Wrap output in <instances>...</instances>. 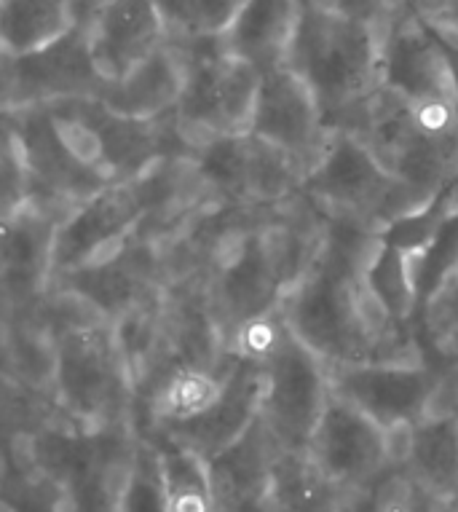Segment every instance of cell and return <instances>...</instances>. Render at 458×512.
<instances>
[{"label":"cell","mask_w":458,"mask_h":512,"mask_svg":"<svg viewBox=\"0 0 458 512\" xmlns=\"http://www.w3.org/2000/svg\"><path fill=\"white\" fill-rule=\"evenodd\" d=\"M156 6L167 46L188 49L196 43L220 41L242 9V0H164Z\"/></svg>","instance_id":"26"},{"label":"cell","mask_w":458,"mask_h":512,"mask_svg":"<svg viewBox=\"0 0 458 512\" xmlns=\"http://www.w3.org/2000/svg\"><path fill=\"white\" fill-rule=\"evenodd\" d=\"M250 135L287 153L306 175L317 167L330 143L309 86L287 68L260 76Z\"/></svg>","instance_id":"17"},{"label":"cell","mask_w":458,"mask_h":512,"mask_svg":"<svg viewBox=\"0 0 458 512\" xmlns=\"http://www.w3.org/2000/svg\"><path fill=\"white\" fill-rule=\"evenodd\" d=\"M260 397H263V365L252 357L234 354V365L228 370L223 389L204 411L140 437H159L191 451L201 462H209L252 427V421L260 413Z\"/></svg>","instance_id":"18"},{"label":"cell","mask_w":458,"mask_h":512,"mask_svg":"<svg viewBox=\"0 0 458 512\" xmlns=\"http://www.w3.org/2000/svg\"><path fill=\"white\" fill-rule=\"evenodd\" d=\"M54 416L49 397L17 378L0 373V451L11 456L19 440Z\"/></svg>","instance_id":"29"},{"label":"cell","mask_w":458,"mask_h":512,"mask_svg":"<svg viewBox=\"0 0 458 512\" xmlns=\"http://www.w3.org/2000/svg\"><path fill=\"white\" fill-rule=\"evenodd\" d=\"M295 25L298 0H242V9L220 38V49L266 76L284 68Z\"/></svg>","instance_id":"22"},{"label":"cell","mask_w":458,"mask_h":512,"mask_svg":"<svg viewBox=\"0 0 458 512\" xmlns=\"http://www.w3.org/2000/svg\"><path fill=\"white\" fill-rule=\"evenodd\" d=\"M325 234V215L303 194L282 207L250 212L217 244L201 282L225 349L279 311L284 295L309 269Z\"/></svg>","instance_id":"2"},{"label":"cell","mask_w":458,"mask_h":512,"mask_svg":"<svg viewBox=\"0 0 458 512\" xmlns=\"http://www.w3.org/2000/svg\"><path fill=\"white\" fill-rule=\"evenodd\" d=\"M384 30L346 14L338 0L298 3V25L284 68L309 86L330 135L349 132L381 89Z\"/></svg>","instance_id":"4"},{"label":"cell","mask_w":458,"mask_h":512,"mask_svg":"<svg viewBox=\"0 0 458 512\" xmlns=\"http://www.w3.org/2000/svg\"><path fill=\"white\" fill-rule=\"evenodd\" d=\"M453 277H456V279H458V269H456V274H453Z\"/></svg>","instance_id":"38"},{"label":"cell","mask_w":458,"mask_h":512,"mask_svg":"<svg viewBox=\"0 0 458 512\" xmlns=\"http://www.w3.org/2000/svg\"><path fill=\"white\" fill-rule=\"evenodd\" d=\"M86 35L102 84L129 76L167 43L159 6L148 0H92Z\"/></svg>","instance_id":"19"},{"label":"cell","mask_w":458,"mask_h":512,"mask_svg":"<svg viewBox=\"0 0 458 512\" xmlns=\"http://www.w3.org/2000/svg\"><path fill=\"white\" fill-rule=\"evenodd\" d=\"M183 94V59L172 46H161L116 84H105L97 100L134 121H153L175 113Z\"/></svg>","instance_id":"23"},{"label":"cell","mask_w":458,"mask_h":512,"mask_svg":"<svg viewBox=\"0 0 458 512\" xmlns=\"http://www.w3.org/2000/svg\"><path fill=\"white\" fill-rule=\"evenodd\" d=\"M6 467H9V456L0 451V480H3V472H6Z\"/></svg>","instance_id":"37"},{"label":"cell","mask_w":458,"mask_h":512,"mask_svg":"<svg viewBox=\"0 0 458 512\" xmlns=\"http://www.w3.org/2000/svg\"><path fill=\"white\" fill-rule=\"evenodd\" d=\"M175 51L183 59V94L175 108V121L185 140L196 148L215 137L250 132L260 86L258 73L228 57L220 41Z\"/></svg>","instance_id":"10"},{"label":"cell","mask_w":458,"mask_h":512,"mask_svg":"<svg viewBox=\"0 0 458 512\" xmlns=\"http://www.w3.org/2000/svg\"><path fill=\"white\" fill-rule=\"evenodd\" d=\"M41 317L51 330L49 395L54 416L78 429L134 424V389L108 319L49 293Z\"/></svg>","instance_id":"3"},{"label":"cell","mask_w":458,"mask_h":512,"mask_svg":"<svg viewBox=\"0 0 458 512\" xmlns=\"http://www.w3.org/2000/svg\"><path fill=\"white\" fill-rule=\"evenodd\" d=\"M306 456L333 486L351 496L397 464V437L330 392Z\"/></svg>","instance_id":"14"},{"label":"cell","mask_w":458,"mask_h":512,"mask_svg":"<svg viewBox=\"0 0 458 512\" xmlns=\"http://www.w3.org/2000/svg\"><path fill=\"white\" fill-rule=\"evenodd\" d=\"M27 202V175L22 151L6 118L0 116V215Z\"/></svg>","instance_id":"32"},{"label":"cell","mask_w":458,"mask_h":512,"mask_svg":"<svg viewBox=\"0 0 458 512\" xmlns=\"http://www.w3.org/2000/svg\"><path fill=\"white\" fill-rule=\"evenodd\" d=\"M421 352L458 370V279L450 277L413 322Z\"/></svg>","instance_id":"28"},{"label":"cell","mask_w":458,"mask_h":512,"mask_svg":"<svg viewBox=\"0 0 458 512\" xmlns=\"http://www.w3.org/2000/svg\"><path fill=\"white\" fill-rule=\"evenodd\" d=\"M381 236L384 231L325 215L309 269L279 306L284 328L327 368L424 357L416 328L389 317L367 285Z\"/></svg>","instance_id":"1"},{"label":"cell","mask_w":458,"mask_h":512,"mask_svg":"<svg viewBox=\"0 0 458 512\" xmlns=\"http://www.w3.org/2000/svg\"><path fill=\"white\" fill-rule=\"evenodd\" d=\"M62 215L27 199L0 215V314L33 317L49 298L51 255Z\"/></svg>","instance_id":"15"},{"label":"cell","mask_w":458,"mask_h":512,"mask_svg":"<svg viewBox=\"0 0 458 512\" xmlns=\"http://www.w3.org/2000/svg\"><path fill=\"white\" fill-rule=\"evenodd\" d=\"M405 512H458V499H434L408 480Z\"/></svg>","instance_id":"35"},{"label":"cell","mask_w":458,"mask_h":512,"mask_svg":"<svg viewBox=\"0 0 458 512\" xmlns=\"http://www.w3.org/2000/svg\"><path fill=\"white\" fill-rule=\"evenodd\" d=\"M343 507L346 494L309 462V456L279 454L266 512H343Z\"/></svg>","instance_id":"25"},{"label":"cell","mask_w":458,"mask_h":512,"mask_svg":"<svg viewBox=\"0 0 458 512\" xmlns=\"http://www.w3.org/2000/svg\"><path fill=\"white\" fill-rule=\"evenodd\" d=\"M89 11L92 0L78 3V25L46 49L27 57L0 54V113L100 97L105 84L89 54Z\"/></svg>","instance_id":"12"},{"label":"cell","mask_w":458,"mask_h":512,"mask_svg":"<svg viewBox=\"0 0 458 512\" xmlns=\"http://www.w3.org/2000/svg\"><path fill=\"white\" fill-rule=\"evenodd\" d=\"M153 443L161 464V480H164V496H167L169 512H217L209 486L207 462L199 456L185 451L180 445L159 440V437H145Z\"/></svg>","instance_id":"27"},{"label":"cell","mask_w":458,"mask_h":512,"mask_svg":"<svg viewBox=\"0 0 458 512\" xmlns=\"http://www.w3.org/2000/svg\"><path fill=\"white\" fill-rule=\"evenodd\" d=\"M424 25H426V30H429V35H432V41L437 43V49H440L442 59H445V68H448V76H450V86H453V110H456V121H458V38L440 33V30L429 25L426 19H424Z\"/></svg>","instance_id":"34"},{"label":"cell","mask_w":458,"mask_h":512,"mask_svg":"<svg viewBox=\"0 0 458 512\" xmlns=\"http://www.w3.org/2000/svg\"><path fill=\"white\" fill-rule=\"evenodd\" d=\"M137 440L134 424L78 429L51 416L11 454L22 456L62 491L67 512H118Z\"/></svg>","instance_id":"5"},{"label":"cell","mask_w":458,"mask_h":512,"mask_svg":"<svg viewBox=\"0 0 458 512\" xmlns=\"http://www.w3.org/2000/svg\"><path fill=\"white\" fill-rule=\"evenodd\" d=\"M330 392L392 437L405 435L445 403H458V370L421 357L327 368Z\"/></svg>","instance_id":"9"},{"label":"cell","mask_w":458,"mask_h":512,"mask_svg":"<svg viewBox=\"0 0 458 512\" xmlns=\"http://www.w3.org/2000/svg\"><path fill=\"white\" fill-rule=\"evenodd\" d=\"M118 512H169L167 496H164V480H161L159 454L145 437H140L137 448H134L132 467H129V475H126Z\"/></svg>","instance_id":"31"},{"label":"cell","mask_w":458,"mask_h":512,"mask_svg":"<svg viewBox=\"0 0 458 512\" xmlns=\"http://www.w3.org/2000/svg\"><path fill=\"white\" fill-rule=\"evenodd\" d=\"M191 161L204 194L239 210H276L295 199L306 180L287 153L250 132L196 145Z\"/></svg>","instance_id":"11"},{"label":"cell","mask_w":458,"mask_h":512,"mask_svg":"<svg viewBox=\"0 0 458 512\" xmlns=\"http://www.w3.org/2000/svg\"><path fill=\"white\" fill-rule=\"evenodd\" d=\"M418 14L437 27L440 33L458 38V0H437V3H416Z\"/></svg>","instance_id":"33"},{"label":"cell","mask_w":458,"mask_h":512,"mask_svg":"<svg viewBox=\"0 0 458 512\" xmlns=\"http://www.w3.org/2000/svg\"><path fill=\"white\" fill-rule=\"evenodd\" d=\"M349 135L357 137L424 210L456 183V116L421 113L381 86L351 124Z\"/></svg>","instance_id":"6"},{"label":"cell","mask_w":458,"mask_h":512,"mask_svg":"<svg viewBox=\"0 0 458 512\" xmlns=\"http://www.w3.org/2000/svg\"><path fill=\"white\" fill-rule=\"evenodd\" d=\"M236 354L263 365L260 421L282 451L306 454L330 400L327 365L284 328L279 311L239 341Z\"/></svg>","instance_id":"7"},{"label":"cell","mask_w":458,"mask_h":512,"mask_svg":"<svg viewBox=\"0 0 458 512\" xmlns=\"http://www.w3.org/2000/svg\"><path fill=\"white\" fill-rule=\"evenodd\" d=\"M381 86L421 113L456 116L445 59L416 3H397L386 25L381 38Z\"/></svg>","instance_id":"16"},{"label":"cell","mask_w":458,"mask_h":512,"mask_svg":"<svg viewBox=\"0 0 458 512\" xmlns=\"http://www.w3.org/2000/svg\"><path fill=\"white\" fill-rule=\"evenodd\" d=\"M172 285L164 242L137 234L102 261L51 282L49 293L84 303L97 317L116 322L132 309L156 301Z\"/></svg>","instance_id":"13"},{"label":"cell","mask_w":458,"mask_h":512,"mask_svg":"<svg viewBox=\"0 0 458 512\" xmlns=\"http://www.w3.org/2000/svg\"><path fill=\"white\" fill-rule=\"evenodd\" d=\"M445 194H448V207H458V177H456V183L450 185Z\"/></svg>","instance_id":"36"},{"label":"cell","mask_w":458,"mask_h":512,"mask_svg":"<svg viewBox=\"0 0 458 512\" xmlns=\"http://www.w3.org/2000/svg\"><path fill=\"white\" fill-rule=\"evenodd\" d=\"M0 512H67V507L62 491L43 472L11 454L0 480Z\"/></svg>","instance_id":"30"},{"label":"cell","mask_w":458,"mask_h":512,"mask_svg":"<svg viewBox=\"0 0 458 512\" xmlns=\"http://www.w3.org/2000/svg\"><path fill=\"white\" fill-rule=\"evenodd\" d=\"M397 467L434 499H458V403H445L397 437Z\"/></svg>","instance_id":"21"},{"label":"cell","mask_w":458,"mask_h":512,"mask_svg":"<svg viewBox=\"0 0 458 512\" xmlns=\"http://www.w3.org/2000/svg\"><path fill=\"white\" fill-rule=\"evenodd\" d=\"M78 25L70 0H0V54L27 57L65 38Z\"/></svg>","instance_id":"24"},{"label":"cell","mask_w":458,"mask_h":512,"mask_svg":"<svg viewBox=\"0 0 458 512\" xmlns=\"http://www.w3.org/2000/svg\"><path fill=\"white\" fill-rule=\"evenodd\" d=\"M300 194L327 218L354 220L375 231H386L397 220L424 212L408 188L397 183L349 132L330 135Z\"/></svg>","instance_id":"8"},{"label":"cell","mask_w":458,"mask_h":512,"mask_svg":"<svg viewBox=\"0 0 458 512\" xmlns=\"http://www.w3.org/2000/svg\"><path fill=\"white\" fill-rule=\"evenodd\" d=\"M282 448L260 416L234 445L207 462L217 512H266L271 478Z\"/></svg>","instance_id":"20"}]
</instances>
